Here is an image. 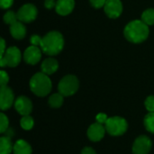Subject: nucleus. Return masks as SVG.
I'll list each match as a JSON object with an SVG mask.
<instances>
[{
    "label": "nucleus",
    "instance_id": "obj_1",
    "mask_svg": "<svg viewBox=\"0 0 154 154\" xmlns=\"http://www.w3.org/2000/svg\"><path fill=\"white\" fill-rule=\"evenodd\" d=\"M148 26L149 25H147L142 20L132 21L125 28V36L131 42L141 43L148 38Z\"/></svg>",
    "mask_w": 154,
    "mask_h": 154
},
{
    "label": "nucleus",
    "instance_id": "obj_2",
    "mask_svg": "<svg viewBox=\"0 0 154 154\" xmlns=\"http://www.w3.org/2000/svg\"><path fill=\"white\" fill-rule=\"evenodd\" d=\"M64 46V39L63 36L56 31L50 32L43 38H42L40 47L43 53L54 56L59 54Z\"/></svg>",
    "mask_w": 154,
    "mask_h": 154
},
{
    "label": "nucleus",
    "instance_id": "obj_3",
    "mask_svg": "<svg viewBox=\"0 0 154 154\" xmlns=\"http://www.w3.org/2000/svg\"><path fill=\"white\" fill-rule=\"evenodd\" d=\"M52 88L51 80L49 76L43 72L34 74L30 80V88L32 92L38 97H46L50 94Z\"/></svg>",
    "mask_w": 154,
    "mask_h": 154
},
{
    "label": "nucleus",
    "instance_id": "obj_4",
    "mask_svg": "<svg viewBox=\"0 0 154 154\" xmlns=\"http://www.w3.org/2000/svg\"><path fill=\"white\" fill-rule=\"evenodd\" d=\"M106 132L112 136H121L125 134L128 129L127 121L121 116H112L108 117L106 123L105 124Z\"/></svg>",
    "mask_w": 154,
    "mask_h": 154
},
{
    "label": "nucleus",
    "instance_id": "obj_5",
    "mask_svg": "<svg viewBox=\"0 0 154 154\" xmlns=\"http://www.w3.org/2000/svg\"><path fill=\"white\" fill-rule=\"evenodd\" d=\"M79 88V82L76 76L67 75L61 79L59 83V92L64 97H70L74 95Z\"/></svg>",
    "mask_w": 154,
    "mask_h": 154
},
{
    "label": "nucleus",
    "instance_id": "obj_6",
    "mask_svg": "<svg viewBox=\"0 0 154 154\" xmlns=\"http://www.w3.org/2000/svg\"><path fill=\"white\" fill-rule=\"evenodd\" d=\"M22 59L21 51L16 47H10L6 49L5 52L0 59L1 67H16Z\"/></svg>",
    "mask_w": 154,
    "mask_h": 154
},
{
    "label": "nucleus",
    "instance_id": "obj_7",
    "mask_svg": "<svg viewBox=\"0 0 154 154\" xmlns=\"http://www.w3.org/2000/svg\"><path fill=\"white\" fill-rule=\"evenodd\" d=\"M152 147V143L151 139L146 135H140L137 137L133 144V153L134 154H148Z\"/></svg>",
    "mask_w": 154,
    "mask_h": 154
},
{
    "label": "nucleus",
    "instance_id": "obj_8",
    "mask_svg": "<svg viewBox=\"0 0 154 154\" xmlns=\"http://www.w3.org/2000/svg\"><path fill=\"white\" fill-rule=\"evenodd\" d=\"M17 18L20 22L30 23L32 22L37 16V9L32 4H26L23 5L17 12Z\"/></svg>",
    "mask_w": 154,
    "mask_h": 154
},
{
    "label": "nucleus",
    "instance_id": "obj_9",
    "mask_svg": "<svg viewBox=\"0 0 154 154\" xmlns=\"http://www.w3.org/2000/svg\"><path fill=\"white\" fill-rule=\"evenodd\" d=\"M14 102V96L13 90L7 87H1L0 89V108L5 111L9 109Z\"/></svg>",
    "mask_w": 154,
    "mask_h": 154
},
{
    "label": "nucleus",
    "instance_id": "obj_10",
    "mask_svg": "<svg viewBox=\"0 0 154 154\" xmlns=\"http://www.w3.org/2000/svg\"><path fill=\"white\" fill-rule=\"evenodd\" d=\"M14 108L16 112L23 116H30L32 111V103L27 97L20 96L14 101Z\"/></svg>",
    "mask_w": 154,
    "mask_h": 154
},
{
    "label": "nucleus",
    "instance_id": "obj_11",
    "mask_svg": "<svg viewBox=\"0 0 154 154\" xmlns=\"http://www.w3.org/2000/svg\"><path fill=\"white\" fill-rule=\"evenodd\" d=\"M106 132V130L104 125H101L99 123H94L88 127L87 134L91 142L97 143L104 138Z\"/></svg>",
    "mask_w": 154,
    "mask_h": 154
},
{
    "label": "nucleus",
    "instance_id": "obj_12",
    "mask_svg": "<svg viewBox=\"0 0 154 154\" xmlns=\"http://www.w3.org/2000/svg\"><path fill=\"white\" fill-rule=\"evenodd\" d=\"M105 12L110 18H117L123 12V5L120 0H107L105 6Z\"/></svg>",
    "mask_w": 154,
    "mask_h": 154
},
{
    "label": "nucleus",
    "instance_id": "obj_13",
    "mask_svg": "<svg viewBox=\"0 0 154 154\" xmlns=\"http://www.w3.org/2000/svg\"><path fill=\"white\" fill-rule=\"evenodd\" d=\"M42 51L40 50L38 46L32 45L28 47L23 53V59L25 62L31 65H34L38 63L42 58Z\"/></svg>",
    "mask_w": 154,
    "mask_h": 154
},
{
    "label": "nucleus",
    "instance_id": "obj_14",
    "mask_svg": "<svg viewBox=\"0 0 154 154\" xmlns=\"http://www.w3.org/2000/svg\"><path fill=\"white\" fill-rule=\"evenodd\" d=\"M74 6V0H57L55 10L60 15H67L73 11Z\"/></svg>",
    "mask_w": 154,
    "mask_h": 154
},
{
    "label": "nucleus",
    "instance_id": "obj_15",
    "mask_svg": "<svg viewBox=\"0 0 154 154\" xmlns=\"http://www.w3.org/2000/svg\"><path fill=\"white\" fill-rule=\"evenodd\" d=\"M58 68H59V62L54 58H47L46 60H43L41 66L42 72H43L48 76L56 72Z\"/></svg>",
    "mask_w": 154,
    "mask_h": 154
},
{
    "label": "nucleus",
    "instance_id": "obj_16",
    "mask_svg": "<svg viewBox=\"0 0 154 154\" xmlns=\"http://www.w3.org/2000/svg\"><path fill=\"white\" fill-rule=\"evenodd\" d=\"M10 32L14 39L21 40L24 38L26 34V29L25 26L22 23V22L16 21L14 23L10 25Z\"/></svg>",
    "mask_w": 154,
    "mask_h": 154
},
{
    "label": "nucleus",
    "instance_id": "obj_17",
    "mask_svg": "<svg viewBox=\"0 0 154 154\" xmlns=\"http://www.w3.org/2000/svg\"><path fill=\"white\" fill-rule=\"evenodd\" d=\"M14 154H32V150L31 145L23 139L17 140L14 144Z\"/></svg>",
    "mask_w": 154,
    "mask_h": 154
},
{
    "label": "nucleus",
    "instance_id": "obj_18",
    "mask_svg": "<svg viewBox=\"0 0 154 154\" xmlns=\"http://www.w3.org/2000/svg\"><path fill=\"white\" fill-rule=\"evenodd\" d=\"M14 151V145L9 136L0 137V154H11Z\"/></svg>",
    "mask_w": 154,
    "mask_h": 154
},
{
    "label": "nucleus",
    "instance_id": "obj_19",
    "mask_svg": "<svg viewBox=\"0 0 154 154\" xmlns=\"http://www.w3.org/2000/svg\"><path fill=\"white\" fill-rule=\"evenodd\" d=\"M63 101H64V96L61 95V94L59 92V93H55V94L51 95V96L49 97L48 103H49V105H50L51 107L59 108V107H60V106H62Z\"/></svg>",
    "mask_w": 154,
    "mask_h": 154
},
{
    "label": "nucleus",
    "instance_id": "obj_20",
    "mask_svg": "<svg viewBox=\"0 0 154 154\" xmlns=\"http://www.w3.org/2000/svg\"><path fill=\"white\" fill-rule=\"evenodd\" d=\"M143 124H144L145 129L148 132L154 134V112H149L145 116Z\"/></svg>",
    "mask_w": 154,
    "mask_h": 154
},
{
    "label": "nucleus",
    "instance_id": "obj_21",
    "mask_svg": "<svg viewBox=\"0 0 154 154\" xmlns=\"http://www.w3.org/2000/svg\"><path fill=\"white\" fill-rule=\"evenodd\" d=\"M20 125H21V127L23 130L29 131V130H31L33 127V125H34V120L30 116H23L21 118V120H20Z\"/></svg>",
    "mask_w": 154,
    "mask_h": 154
},
{
    "label": "nucleus",
    "instance_id": "obj_22",
    "mask_svg": "<svg viewBox=\"0 0 154 154\" xmlns=\"http://www.w3.org/2000/svg\"><path fill=\"white\" fill-rule=\"evenodd\" d=\"M142 21L144 22L147 25L154 24V9L149 8L145 10L142 14Z\"/></svg>",
    "mask_w": 154,
    "mask_h": 154
},
{
    "label": "nucleus",
    "instance_id": "obj_23",
    "mask_svg": "<svg viewBox=\"0 0 154 154\" xmlns=\"http://www.w3.org/2000/svg\"><path fill=\"white\" fill-rule=\"evenodd\" d=\"M9 127V120L7 116H5L4 113L0 114V133L4 134L8 130Z\"/></svg>",
    "mask_w": 154,
    "mask_h": 154
},
{
    "label": "nucleus",
    "instance_id": "obj_24",
    "mask_svg": "<svg viewBox=\"0 0 154 154\" xmlns=\"http://www.w3.org/2000/svg\"><path fill=\"white\" fill-rule=\"evenodd\" d=\"M18 20L17 18V14H14V12L13 11H8L7 13H5V14L4 15V21L5 23L7 24H13L16 21Z\"/></svg>",
    "mask_w": 154,
    "mask_h": 154
},
{
    "label": "nucleus",
    "instance_id": "obj_25",
    "mask_svg": "<svg viewBox=\"0 0 154 154\" xmlns=\"http://www.w3.org/2000/svg\"><path fill=\"white\" fill-rule=\"evenodd\" d=\"M144 105L149 112H154V96H149L146 98Z\"/></svg>",
    "mask_w": 154,
    "mask_h": 154
},
{
    "label": "nucleus",
    "instance_id": "obj_26",
    "mask_svg": "<svg viewBox=\"0 0 154 154\" xmlns=\"http://www.w3.org/2000/svg\"><path fill=\"white\" fill-rule=\"evenodd\" d=\"M9 81V76L8 74L2 70L0 72V84H1V87H5V86H7V83Z\"/></svg>",
    "mask_w": 154,
    "mask_h": 154
},
{
    "label": "nucleus",
    "instance_id": "obj_27",
    "mask_svg": "<svg viewBox=\"0 0 154 154\" xmlns=\"http://www.w3.org/2000/svg\"><path fill=\"white\" fill-rule=\"evenodd\" d=\"M107 119H108L107 116H106V114H104V113H99V114L97 115V116H96L97 123H99V124L104 125H105V124L106 123Z\"/></svg>",
    "mask_w": 154,
    "mask_h": 154
},
{
    "label": "nucleus",
    "instance_id": "obj_28",
    "mask_svg": "<svg viewBox=\"0 0 154 154\" xmlns=\"http://www.w3.org/2000/svg\"><path fill=\"white\" fill-rule=\"evenodd\" d=\"M107 0H90V4L95 8H100L105 6Z\"/></svg>",
    "mask_w": 154,
    "mask_h": 154
},
{
    "label": "nucleus",
    "instance_id": "obj_29",
    "mask_svg": "<svg viewBox=\"0 0 154 154\" xmlns=\"http://www.w3.org/2000/svg\"><path fill=\"white\" fill-rule=\"evenodd\" d=\"M31 43L32 45H34V46H40V43H41V41H42V38L39 36V35H32L31 37Z\"/></svg>",
    "mask_w": 154,
    "mask_h": 154
},
{
    "label": "nucleus",
    "instance_id": "obj_30",
    "mask_svg": "<svg viewBox=\"0 0 154 154\" xmlns=\"http://www.w3.org/2000/svg\"><path fill=\"white\" fill-rule=\"evenodd\" d=\"M14 3V0H0V4H1V7L3 9H6L8 7H10Z\"/></svg>",
    "mask_w": 154,
    "mask_h": 154
},
{
    "label": "nucleus",
    "instance_id": "obj_31",
    "mask_svg": "<svg viewBox=\"0 0 154 154\" xmlns=\"http://www.w3.org/2000/svg\"><path fill=\"white\" fill-rule=\"evenodd\" d=\"M81 154H97L92 147H84L81 151Z\"/></svg>",
    "mask_w": 154,
    "mask_h": 154
},
{
    "label": "nucleus",
    "instance_id": "obj_32",
    "mask_svg": "<svg viewBox=\"0 0 154 154\" xmlns=\"http://www.w3.org/2000/svg\"><path fill=\"white\" fill-rule=\"evenodd\" d=\"M44 5H45V7H46V8L51 9V8L55 7L56 2H55V0H46L45 3H44Z\"/></svg>",
    "mask_w": 154,
    "mask_h": 154
},
{
    "label": "nucleus",
    "instance_id": "obj_33",
    "mask_svg": "<svg viewBox=\"0 0 154 154\" xmlns=\"http://www.w3.org/2000/svg\"><path fill=\"white\" fill-rule=\"evenodd\" d=\"M5 42L4 41V39H1V56L4 55V53L5 52Z\"/></svg>",
    "mask_w": 154,
    "mask_h": 154
}]
</instances>
